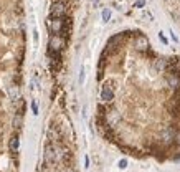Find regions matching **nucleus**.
<instances>
[{
    "label": "nucleus",
    "mask_w": 180,
    "mask_h": 172,
    "mask_svg": "<svg viewBox=\"0 0 180 172\" xmlns=\"http://www.w3.org/2000/svg\"><path fill=\"white\" fill-rule=\"evenodd\" d=\"M30 106H31V113H33L35 116H38V103H36V101L33 100V101H31Z\"/></svg>",
    "instance_id": "nucleus-14"
},
{
    "label": "nucleus",
    "mask_w": 180,
    "mask_h": 172,
    "mask_svg": "<svg viewBox=\"0 0 180 172\" xmlns=\"http://www.w3.org/2000/svg\"><path fill=\"white\" fill-rule=\"evenodd\" d=\"M50 12H51V17H53V18H63L65 13H66V8H65V5H63V4L58 2V4L51 5Z\"/></svg>",
    "instance_id": "nucleus-2"
},
{
    "label": "nucleus",
    "mask_w": 180,
    "mask_h": 172,
    "mask_svg": "<svg viewBox=\"0 0 180 172\" xmlns=\"http://www.w3.org/2000/svg\"><path fill=\"white\" fill-rule=\"evenodd\" d=\"M136 48L141 51L147 50L149 48V40H147V37H144V35H139L137 38H136Z\"/></svg>",
    "instance_id": "nucleus-4"
},
{
    "label": "nucleus",
    "mask_w": 180,
    "mask_h": 172,
    "mask_svg": "<svg viewBox=\"0 0 180 172\" xmlns=\"http://www.w3.org/2000/svg\"><path fill=\"white\" fill-rule=\"evenodd\" d=\"M144 5H146V0H136L134 7L136 8H144Z\"/></svg>",
    "instance_id": "nucleus-17"
},
{
    "label": "nucleus",
    "mask_w": 180,
    "mask_h": 172,
    "mask_svg": "<svg viewBox=\"0 0 180 172\" xmlns=\"http://www.w3.org/2000/svg\"><path fill=\"white\" fill-rule=\"evenodd\" d=\"M117 167L121 169V171H124V169L127 167V159H121V161L117 162Z\"/></svg>",
    "instance_id": "nucleus-15"
},
{
    "label": "nucleus",
    "mask_w": 180,
    "mask_h": 172,
    "mask_svg": "<svg viewBox=\"0 0 180 172\" xmlns=\"http://www.w3.org/2000/svg\"><path fill=\"white\" fill-rule=\"evenodd\" d=\"M56 159H58L56 149H55L53 146L48 142V144L45 146V161L48 162V164H55V162H56Z\"/></svg>",
    "instance_id": "nucleus-1"
},
{
    "label": "nucleus",
    "mask_w": 180,
    "mask_h": 172,
    "mask_svg": "<svg viewBox=\"0 0 180 172\" xmlns=\"http://www.w3.org/2000/svg\"><path fill=\"white\" fill-rule=\"evenodd\" d=\"M66 172H74L73 169H66Z\"/></svg>",
    "instance_id": "nucleus-21"
},
{
    "label": "nucleus",
    "mask_w": 180,
    "mask_h": 172,
    "mask_svg": "<svg viewBox=\"0 0 180 172\" xmlns=\"http://www.w3.org/2000/svg\"><path fill=\"white\" fill-rule=\"evenodd\" d=\"M114 100V91L109 84H104L103 89H101V101L103 103H111Z\"/></svg>",
    "instance_id": "nucleus-3"
},
{
    "label": "nucleus",
    "mask_w": 180,
    "mask_h": 172,
    "mask_svg": "<svg viewBox=\"0 0 180 172\" xmlns=\"http://www.w3.org/2000/svg\"><path fill=\"white\" fill-rule=\"evenodd\" d=\"M8 98H10L13 103H17V101L20 100V89H18V86H10V88H8Z\"/></svg>",
    "instance_id": "nucleus-6"
},
{
    "label": "nucleus",
    "mask_w": 180,
    "mask_h": 172,
    "mask_svg": "<svg viewBox=\"0 0 180 172\" xmlns=\"http://www.w3.org/2000/svg\"><path fill=\"white\" fill-rule=\"evenodd\" d=\"M159 40H160L164 45H169V40H167V37L164 35V31H159Z\"/></svg>",
    "instance_id": "nucleus-16"
},
{
    "label": "nucleus",
    "mask_w": 180,
    "mask_h": 172,
    "mask_svg": "<svg viewBox=\"0 0 180 172\" xmlns=\"http://www.w3.org/2000/svg\"><path fill=\"white\" fill-rule=\"evenodd\" d=\"M169 33H170V38H172V42H175V43H179V37H177V35H175V33H173V31H172V30H170V31H169Z\"/></svg>",
    "instance_id": "nucleus-18"
},
{
    "label": "nucleus",
    "mask_w": 180,
    "mask_h": 172,
    "mask_svg": "<svg viewBox=\"0 0 180 172\" xmlns=\"http://www.w3.org/2000/svg\"><path fill=\"white\" fill-rule=\"evenodd\" d=\"M101 17H103V22H109V20H111V10H109V8H104L103 10V13H101Z\"/></svg>",
    "instance_id": "nucleus-11"
},
{
    "label": "nucleus",
    "mask_w": 180,
    "mask_h": 172,
    "mask_svg": "<svg viewBox=\"0 0 180 172\" xmlns=\"http://www.w3.org/2000/svg\"><path fill=\"white\" fill-rule=\"evenodd\" d=\"M85 80H86V68H85V66H81V68H79V78H78V81H79V84H85Z\"/></svg>",
    "instance_id": "nucleus-10"
},
{
    "label": "nucleus",
    "mask_w": 180,
    "mask_h": 172,
    "mask_svg": "<svg viewBox=\"0 0 180 172\" xmlns=\"http://www.w3.org/2000/svg\"><path fill=\"white\" fill-rule=\"evenodd\" d=\"M18 147H20V139L18 136H13L10 141V151L12 152H18Z\"/></svg>",
    "instance_id": "nucleus-9"
},
{
    "label": "nucleus",
    "mask_w": 180,
    "mask_h": 172,
    "mask_svg": "<svg viewBox=\"0 0 180 172\" xmlns=\"http://www.w3.org/2000/svg\"><path fill=\"white\" fill-rule=\"evenodd\" d=\"M85 167H86V169L89 167V157H88V156H85Z\"/></svg>",
    "instance_id": "nucleus-20"
},
{
    "label": "nucleus",
    "mask_w": 180,
    "mask_h": 172,
    "mask_svg": "<svg viewBox=\"0 0 180 172\" xmlns=\"http://www.w3.org/2000/svg\"><path fill=\"white\" fill-rule=\"evenodd\" d=\"M142 18L146 20V22H152V20H154V15L150 13L149 10H144V12H142Z\"/></svg>",
    "instance_id": "nucleus-12"
},
{
    "label": "nucleus",
    "mask_w": 180,
    "mask_h": 172,
    "mask_svg": "<svg viewBox=\"0 0 180 172\" xmlns=\"http://www.w3.org/2000/svg\"><path fill=\"white\" fill-rule=\"evenodd\" d=\"M63 28V20L61 18H53L51 20V30H53L55 35H58Z\"/></svg>",
    "instance_id": "nucleus-7"
},
{
    "label": "nucleus",
    "mask_w": 180,
    "mask_h": 172,
    "mask_svg": "<svg viewBox=\"0 0 180 172\" xmlns=\"http://www.w3.org/2000/svg\"><path fill=\"white\" fill-rule=\"evenodd\" d=\"M61 46H63V40L58 37V35H53L50 38V50L53 51H60L61 50Z\"/></svg>",
    "instance_id": "nucleus-5"
},
{
    "label": "nucleus",
    "mask_w": 180,
    "mask_h": 172,
    "mask_svg": "<svg viewBox=\"0 0 180 172\" xmlns=\"http://www.w3.org/2000/svg\"><path fill=\"white\" fill-rule=\"evenodd\" d=\"M33 42H35V45L38 43V31H36V28H33Z\"/></svg>",
    "instance_id": "nucleus-19"
},
{
    "label": "nucleus",
    "mask_w": 180,
    "mask_h": 172,
    "mask_svg": "<svg viewBox=\"0 0 180 172\" xmlns=\"http://www.w3.org/2000/svg\"><path fill=\"white\" fill-rule=\"evenodd\" d=\"M177 84H179V78L177 76H169V86L170 88H175Z\"/></svg>",
    "instance_id": "nucleus-13"
},
{
    "label": "nucleus",
    "mask_w": 180,
    "mask_h": 172,
    "mask_svg": "<svg viewBox=\"0 0 180 172\" xmlns=\"http://www.w3.org/2000/svg\"><path fill=\"white\" fill-rule=\"evenodd\" d=\"M165 65H167V63H165L164 58H157V60H154V63H152V66H154L155 71H164Z\"/></svg>",
    "instance_id": "nucleus-8"
}]
</instances>
